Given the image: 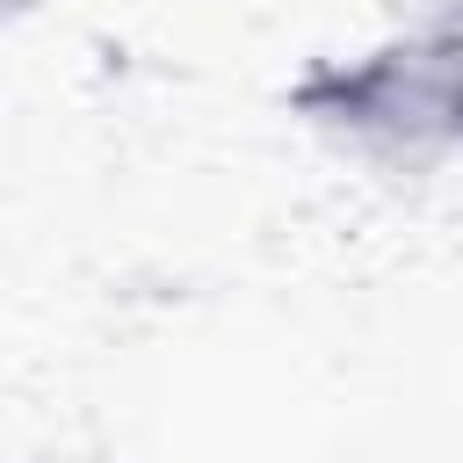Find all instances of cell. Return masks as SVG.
<instances>
[{"instance_id":"6da1fadb","label":"cell","mask_w":463,"mask_h":463,"mask_svg":"<svg viewBox=\"0 0 463 463\" xmlns=\"http://www.w3.org/2000/svg\"><path fill=\"white\" fill-rule=\"evenodd\" d=\"M297 116L376 166H434L463 152V29L412 22L354 58L297 80Z\"/></svg>"}]
</instances>
